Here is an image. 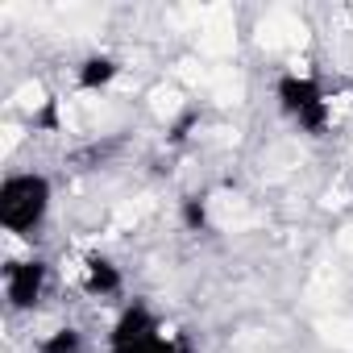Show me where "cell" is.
<instances>
[{
	"mask_svg": "<svg viewBox=\"0 0 353 353\" xmlns=\"http://www.w3.org/2000/svg\"><path fill=\"white\" fill-rule=\"evenodd\" d=\"M50 212V179L46 174H9L0 183V225L17 237H30Z\"/></svg>",
	"mask_w": 353,
	"mask_h": 353,
	"instance_id": "cell-1",
	"label": "cell"
},
{
	"mask_svg": "<svg viewBox=\"0 0 353 353\" xmlns=\"http://www.w3.org/2000/svg\"><path fill=\"white\" fill-rule=\"evenodd\" d=\"M274 96L283 104V112L312 137H320L328 129V100H324V88L312 79V75H279L274 83Z\"/></svg>",
	"mask_w": 353,
	"mask_h": 353,
	"instance_id": "cell-2",
	"label": "cell"
},
{
	"mask_svg": "<svg viewBox=\"0 0 353 353\" xmlns=\"http://www.w3.org/2000/svg\"><path fill=\"white\" fill-rule=\"evenodd\" d=\"M46 274H50V266H46L42 258L9 262V270H5V291H9V303H13L17 312H30V307L42 299V291H46Z\"/></svg>",
	"mask_w": 353,
	"mask_h": 353,
	"instance_id": "cell-3",
	"label": "cell"
},
{
	"mask_svg": "<svg viewBox=\"0 0 353 353\" xmlns=\"http://www.w3.org/2000/svg\"><path fill=\"white\" fill-rule=\"evenodd\" d=\"M158 332H162L158 316H154L145 303H129V307L117 316L112 332H108V349H129V345H141V341H150V336H158Z\"/></svg>",
	"mask_w": 353,
	"mask_h": 353,
	"instance_id": "cell-4",
	"label": "cell"
},
{
	"mask_svg": "<svg viewBox=\"0 0 353 353\" xmlns=\"http://www.w3.org/2000/svg\"><path fill=\"white\" fill-rule=\"evenodd\" d=\"M83 287H88L92 295H117V291H121V270H117L108 258L88 254V262H83Z\"/></svg>",
	"mask_w": 353,
	"mask_h": 353,
	"instance_id": "cell-5",
	"label": "cell"
},
{
	"mask_svg": "<svg viewBox=\"0 0 353 353\" xmlns=\"http://www.w3.org/2000/svg\"><path fill=\"white\" fill-rule=\"evenodd\" d=\"M117 75H121V63H117V59H108V54H92V59L79 63L75 83H79L83 92H100V88H108Z\"/></svg>",
	"mask_w": 353,
	"mask_h": 353,
	"instance_id": "cell-6",
	"label": "cell"
},
{
	"mask_svg": "<svg viewBox=\"0 0 353 353\" xmlns=\"http://www.w3.org/2000/svg\"><path fill=\"white\" fill-rule=\"evenodd\" d=\"M83 349V332L79 328H54L50 336L38 341V353H79Z\"/></svg>",
	"mask_w": 353,
	"mask_h": 353,
	"instance_id": "cell-7",
	"label": "cell"
},
{
	"mask_svg": "<svg viewBox=\"0 0 353 353\" xmlns=\"http://www.w3.org/2000/svg\"><path fill=\"white\" fill-rule=\"evenodd\" d=\"M108 353H192V345L183 336H150L141 345H129V349H108Z\"/></svg>",
	"mask_w": 353,
	"mask_h": 353,
	"instance_id": "cell-8",
	"label": "cell"
},
{
	"mask_svg": "<svg viewBox=\"0 0 353 353\" xmlns=\"http://www.w3.org/2000/svg\"><path fill=\"white\" fill-rule=\"evenodd\" d=\"M183 225L192 233H204L208 229V204H204V196H188L183 200Z\"/></svg>",
	"mask_w": 353,
	"mask_h": 353,
	"instance_id": "cell-9",
	"label": "cell"
},
{
	"mask_svg": "<svg viewBox=\"0 0 353 353\" xmlns=\"http://www.w3.org/2000/svg\"><path fill=\"white\" fill-rule=\"evenodd\" d=\"M34 125H38V129H50V133H54V129H59V100H46V108H42V112L34 117Z\"/></svg>",
	"mask_w": 353,
	"mask_h": 353,
	"instance_id": "cell-10",
	"label": "cell"
},
{
	"mask_svg": "<svg viewBox=\"0 0 353 353\" xmlns=\"http://www.w3.org/2000/svg\"><path fill=\"white\" fill-rule=\"evenodd\" d=\"M192 125H196V112H188V117H183V121H179V125H174V129H170V141H183V137H188V129H192Z\"/></svg>",
	"mask_w": 353,
	"mask_h": 353,
	"instance_id": "cell-11",
	"label": "cell"
}]
</instances>
